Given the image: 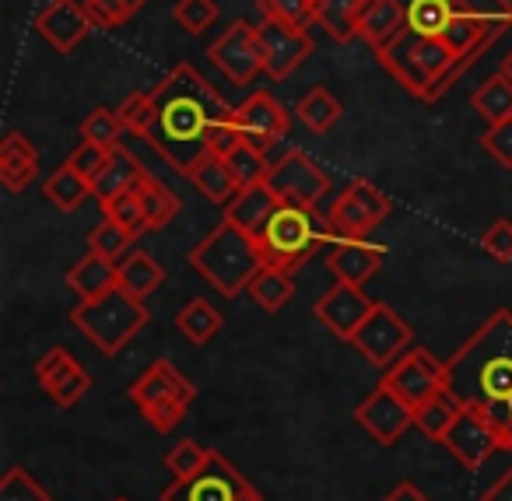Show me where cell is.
Instances as JSON below:
<instances>
[{"instance_id": "obj_1", "label": "cell", "mask_w": 512, "mask_h": 501, "mask_svg": "<svg viewBox=\"0 0 512 501\" xmlns=\"http://www.w3.org/2000/svg\"><path fill=\"white\" fill-rule=\"evenodd\" d=\"M155 127L144 141L179 172L190 176L204 155H228L242 144L235 109L190 64H176L155 88Z\"/></svg>"}, {"instance_id": "obj_2", "label": "cell", "mask_w": 512, "mask_h": 501, "mask_svg": "<svg viewBox=\"0 0 512 501\" xmlns=\"http://www.w3.org/2000/svg\"><path fill=\"white\" fill-rule=\"evenodd\" d=\"M400 8L404 32L446 43L467 71L512 29V0H400Z\"/></svg>"}, {"instance_id": "obj_3", "label": "cell", "mask_w": 512, "mask_h": 501, "mask_svg": "<svg viewBox=\"0 0 512 501\" xmlns=\"http://www.w3.org/2000/svg\"><path fill=\"white\" fill-rule=\"evenodd\" d=\"M446 393L460 407L512 400V309H495L446 361Z\"/></svg>"}, {"instance_id": "obj_4", "label": "cell", "mask_w": 512, "mask_h": 501, "mask_svg": "<svg viewBox=\"0 0 512 501\" xmlns=\"http://www.w3.org/2000/svg\"><path fill=\"white\" fill-rule=\"evenodd\" d=\"M379 67L418 102H439L467 74L453 50L439 39L400 32L390 46L376 53Z\"/></svg>"}, {"instance_id": "obj_5", "label": "cell", "mask_w": 512, "mask_h": 501, "mask_svg": "<svg viewBox=\"0 0 512 501\" xmlns=\"http://www.w3.org/2000/svg\"><path fill=\"white\" fill-rule=\"evenodd\" d=\"M190 270H197L221 298H235L249 288V281L256 277V270L264 267L260 246L249 232H242L232 221L214 225L197 246L186 256Z\"/></svg>"}, {"instance_id": "obj_6", "label": "cell", "mask_w": 512, "mask_h": 501, "mask_svg": "<svg viewBox=\"0 0 512 501\" xmlns=\"http://www.w3.org/2000/svg\"><path fill=\"white\" fill-rule=\"evenodd\" d=\"M330 239H337L327 218L316 214V207H299V204H281L274 211V218L267 221V228L256 235V246L264 256V267H278L295 274L299 267H306L323 246H330Z\"/></svg>"}, {"instance_id": "obj_7", "label": "cell", "mask_w": 512, "mask_h": 501, "mask_svg": "<svg viewBox=\"0 0 512 501\" xmlns=\"http://www.w3.org/2000/svg\"><path fill=\"white\" fill-rule=\"evenodd\" d=\"M151 323V312L141 298H134L130 291L113 288L109 295L95 298V302H81L78 309H71V326L81 330L102 354H120L144 326Z\"/></svg>"}, {"instance_id": "obj_8", "label": "cell", "mask_w": 512, "mask_h": 501, "mask_svg": "<svg viewBox=\"0 0 512 501\" xmlns=\"http://www.w3.org/2000/svg\"><path fill=\"white\" fill-rule=\"evenodd\" d=\"M162 501H264L256 487L228 463L221 452H211V463L190 480H172Z\"/></svg>"}, {"instance_id": "obj_9", "label": "cell", "mask_w": 512, "mask_h": 501, "mask_svg": "<svg viewBox=\"0 0 512 501\" xmlns=\"http://www.w3.org/2000/svg\"><path fill=\"white\" fill-rule=\"evenodd\" d=\"M383 386L418 410L421 403L446 393V361L435 358L428 347H411L390 368H383Z\"/></svg>"}, {"instance_id": "obj_10", "label": "cell", "mask_w": 512, "mask_h": 501, "mask_svg": "<svg viewBox=\"0 0 512 501\" xmlns=\"http://www.w3.org/2000/svg\"><path fill=\"white\" fill-rule=\"evenodd\" d=\"M211 64L225 74L228 85L235 88H246L260 78L264 71V46H260V36H256V25L239 18L232 22L211 46Z\"/></svg>"}, {"instance_id": "obj_11", "label": "cell", "mask_w": 512, "mask_h": 501, "mask_svg": "<svg viewBox=\"0 0 512 501\" xmlns=\"http://www.w3.org/2000/svg\"><path fill=\"white\" fill-rule=\"evenodd\" d=\"M267 186L278 193L281 204L316 207L330 193V176L306 155V151L292 148V151H285V155L271 162Z\"/></svg>"}, {"instance_id": "obj_12", "label": "cell", "mask_w": 512, "mask_h": 501, "mask_svg": "<svg viewBox=\"0 0 512 501\" xmlns=\"http://www.w3.org/2000/svg\"><path fill=\"white\" fill-rule=\"evenodd\" d=\"M390 214V197L379 186L355 179L341 197L334 200L327 221L337 239H369V232Z\"/></svg>"}, {"instance_id": "obj_13", "label": "cell", "mask_w": 512, "mask_h": 501, "mask_svg": "<svg viewBox=\"0 0 512 501\" xmlns=\"http://www.w3.org/2000/svg\"><path fill=\"white\" fill-rule=\"evenodd\" d=\"M411 337H414V333H411V326L404 323V316H397L390 305L376 302L372 316L358 326L355 337H351L348 344L355 347V351L362 354L369 365L390 368L400 354L411 351Z\"/></svg>"}, {"instance_id": "obj_14", "label": "cell", "mask_w": 512, "mask_h": 501, "mask_svg": "<svg viewBox=\"0 0 512 501\" xmlns=\"http://www.w3.org/2000/svg\"><path fill=\"white\" fill-rule=\"evenodd\" d=\"M442 449H449V456L460 459V466L467 470H481L498 449V435L491 431V424L484 421V414L477 407H460L449 424V431L442 435Z\"/></svg>"}, {"instance_id": "obj_15", "label": "cell", "mask_w": 512, "mask_h": 501, "mask_svg": "<svg viewBox=\"0 0 512 501\" xmlns=\"http://www.w3.org/2000/svg\"><path fill=\"white\" fill-rule=\"evenodd\" d=\"M32 29H36V36L43 39L46 46H53L60 57H67V53H74L85 43L95 25L81 0H50V4H43L39 15L32 18Z\"/></svg>"}, {"instance_id": "obj_16", "label": "cell", "mask_w": 512, "mask_h": 501, "mask_svg": "<svg viewBox=\"0 0 512 501\" xmlns=\"http://www.w3.org/2000/svg\"><path fill=\"white\" fill-rule=\"evenodd\" d=\"M256 36H260V46H264V71L274 81L292 78L302 67V60L313 53V36L306 29L274 22V18H264V22L256 25Z\"/></svg>"}, {"instance_id": "obj_17", "label": "cell", "mask_w": 512, "mask_h": 501, "mask_svg": "<svg viewBox=\"0 0 512 501\" xmlns=\"http://www.w3.org/2000/svg\"><path fill=\"white\" fill-rule=\"evenodd\" d=\"M355 421L362 424L379 445H393L404 438L407 428H414V407L400 400L390 386L379 382V386L365 396L362 407L355 410Z\"/></svg>"}, {"instance_id": "obj_18", "label": "cell", "mask_w": 512, "mask_h": 501, "mask_svg": "<svg viewBox=\"0 0 512 501\" xmlns=\"http://www.w3.org/2000/svg\"><path fill=\"white\" fill-rule=\"evenodd\" d=\"M288 113L271 92H253L242 106H235V127L242 141L260 151H271L288 134Z\"/></svg>"}, {"instance_id": "obj_19", "label": "cell", "mask_w": 512, "mask_h": 501, "mask_svg": "<svg viewBox=\"0 0 512 501\" xmlns=\"http://www.w3.org/2000/svg\"><path fill=\"white\" fill-rule=\"evenodd\" d=\"M36 379L57 407H74L92 389V375L78 365V358L67 347H50L36 361Z\"/></svg>"}, {"instance_id": "obj_20", "label": "cell", "mask_w": 512, "mask_h": 501, "mask_svg": "<svg viewBox=\"0 0 512 501\" xmlns=\"http://www.w3.org/2000/svg\"><path fill=\"white\" fill-rule=\"evenodd\" d=\"M372 309H376V302H372V298L365 295L358 284L337 281L334 288H330L327 295H323L320 302L313 305V316L320 319V323L327 326L334 337L351 340L358 326H362L365 319L372 316Z\"/></svg>"}, {"instance_id": "obj_21", "label": "cell", "mask_w": 512, "mask_h": 501, "mask_svg": "<svg viewBox=\"0 0 512 501\" xmlns=\"http://www.w3.org/2000/svg\"><path fill=\"white\" fill-rule=\"evenodd\" d=\"M383 256H386V246L379 242H369V239H337L327 253V267L337 281L344 284H358L365 288V281H372L379 267H383Z\"/></svg>"}, {"instance_id": "obj_22", "label": "cell", "mask_w": 512, "mask_h": 501, "mask_svg": "<svg viewBox=\"0 0 512 501\" xmlns=\"http://www.w3.org/2000/svg\"><path fill=\"white\" fill-rule=\"evenodd\" d=\"M130 400H134L137 410L151 407V403H162V400H183V403H193L197 400V389L193 382L179 372L176 365L169 361H155L141 379L130 386Z\"/></svg>"}, {"instance_id": "obj_23", "label": "cell", "mask_w": 512, "mask_h": 501, "mask_svg": "<svg viewBox=\"0 0 512 501\" xmlns=\"http://www.w3.org/2000/svg\"><path fill=\"white\" fill-rule=\"evenodd\" d=\"M278 207H281L278 193H274L267 183L242 186V190L232 197V204L225 207V221L239 225L242 232H249L256 239V235L267 228V221L274 218V211H278Z\"/></svg>"}, {"instance_id": "obj_24", "label": "cell", "mask_w": 512, "mask_h": 501, "mask_svg": "<svg viewBox=\"0 0 512 501\" xmlns=\"http://www.w3.org/2000/svg\"><path fill=\"white\" fill-rule=\"evenodd\" d=\"M39 165H43V158H39L36 144L22 130H11L0 144V183L11 193H22L39 176Z\"/></svg>"}, {"instance_id": "obj_25", "label": "cell", "mask_w": 512, "mask_h": 501, "mask_svg": "<svg viewBox=\"0 0 512 501\" xmlns=\"http://www.w3.org/2000/svg\"><path fill=\"white\" fill-rule=\"evenodd\" d=\"M404 32V8L400 0H365L358 11V39L369 43L372 53L390 46Z\"/></svg>"}, {"instance_id": "obj_26", "label": "cell", "mask_w": 512, "mask_h": 501, "mask_svg": "<svg viewBox=\"0 0 512 501\" xmlns=\"http://www.w3.org/2000/svg\"><path fill=\"white\" fill-rule=\"evenodd\" d=\"M67 284H71V291L81 298V302H95V298L120 288V270H116V263L102 260V256L85 253L71 270H67Z\"/></svg>"}, {"instance_id": "obj_27", "label": "cell", "mask_w": 512, "mask_h": 501, "mask_svg": "<svg viewBox=\"0 0 512 501\" xmlns=\"http://www.w3.org/2000/svg\"><path fill=\"white\" fill-rule=\"evenodd\" d=\"M190 183L197 186V193L204 200H211L214 207H228L232 204V197L242 190L239 183H235V176H232V169H228V162H225V155H204L197 162V169L190 172Z\"/></svg>"}, {"instance_id": "obj_28", "label": "cell", "mask_w": 512, "mask_h": 501, "mask_svg": "<svg viewBox=\"0 0 512 501\" xmlns=\"http://www.w3.org/2000/svg\"><path fill=\"white\" fill-rule=\"evenodd\" d=\"M144 176H148V172H144V165L120 144V148L109 151L106 169H102L99 179L92 183L95 197L106 200V197H116V193H123V190H137V183H141Z\"/></svg>"}, {"instance_id": "obj_29", "label": "cell", "mask_w": 512, "mask_h": 501, "mask_svg": "<svg viewBox=\"0 0 512 501\" xmlns=\"http://www.w3.org/2000/svg\"><path fill=\"white\" fill-rule=\"evenodd\" d=\"M43 197L50 200L57 211L71 214V211H78V207L85 204L88 197H95V186L88 183V179L81 176L78 169H71V165L64 162L60 169H53L50 176H46Z\"/></svg>"}, {"instance_id": "obj_30", "label": "cell", "mask_w": 512, "mask_h": 501, "mask_svg": "<svg viewBox=\"0 0 512 501\" xmlns=\"http://www.w3.org/2000/svg\"><path fill=\"white\" fill-rule=\"evenodd\" d=\"M116 270H120V288L130 291L134 298H141V302L148 295H155L165 281V270L158 267L155 256L144 253V249H134V253L123 256V260L116 263Z\"/></svg>"}, {"instance_id": "obj_31", "label": "cell", "mask_w": 512, "mask_h": 501, "mask_svg": "<svg viewBox=\"0 0 512 501\" xmlns=\"http://www.w3.org/2000/svg\"><path fill=\"white\" fill-rule=\"evenodd\" d=\"M246 291L260 309L274 316V312H281L295 298V274L278 270V267H260Z\"/></svg>"}, {"instance_id": "obj_32", "label": "cell", "mask_w": 512, "mask_h": 501, "mask_svg": "<svg viewBox=\"0 0 512 501\" xmlns=\"http://www.w3.org/2000/svg\"><path fill=\"white\" fill-rule=\"evenodd\" d=\"M221 323H225V319H221V312L214 309L207 298H193V302H186L183 309L176 312V330L183 333L193 347L211 344V340L218 337Z\"/></svg>"}, {"instance_id": "obj_33", "label": "cell", "mask_w": 512, "mask_h": 501, "mask_svg": "<svg viewBox=\"0 0 512 501\" xmlns=\"http://www.w3.org/2000/svg\"><path fill=\"white\" fill-rule=\"evenodd\" d=\"M365 0H316V25L327 32L334 43L358 39V11Z\"/></svg>"}, {"instance_id": "obj_34", "label": "cell", "mask_w": 512, "mask_h": 501, "mask_svg": "<svg viewBox=\"0 0 512 501\" xmlns=\"http://www.w3.org/2000/svg\"><path fill=\"white\" fill-rule=\"evenodd\" d=\"M295 116H299L302 127H306L309 134H330V130L341 123L344 106H341V99H334V95L327 92V88H313V92L299 99Z\"/></svg>"}, {"instance_id": "obj_35", "label": "cell", "mask_w": 512, "mask_h": 501, "mask_svg": "<svg viewBox=\"0 0 512 501\" xmlns=\"http://www.w3.org/2000/svg\"><path fill=\"white\" fill-rule=\"evenodd\" d=\"M470 106L477 109V116L488 120V127L512 120V81L505 74H491L488 81L477 85V92L470 95Z\"/></svg>"}, {"instance_id": "obj_36", "label": "cell", "mask_w": 512, "mask_h": 501, "mask_svg": "<svg viewBox=\"0 0 512 501\" xmlns=\"http://www.w3.org/2000/svg\"><path fill=\"white\" fill-rule=\"evenodd\" d=\"M137 197H141L148 232H158V228H165L179 214V197L165 183H158L155 176H144L141 183H137Z\"/></svg>"}, {"instance_id": "obj_37", "label": "cell", "mask_w": 512, "mask_h": 501, "mask_svg": "<svg viewBox=\"0 0 512 501\" xmlns=\"http://www.w3.org/2000/svg\"><path fill=\"white\" fill-rule=\"evenodd\" d=\"M134 239L137 235L130 232V228L102 218V225H95L92 235H88V253L102 256V260H109V263H120L127 253H134Z\"/></svg>"}, {"instance_id": "obj_38", "label": "cell", "mask_w": 512, "mask_h": 501, "mask_svg": "<svg viewBox=\"0 0 512 501\" xmlns=\"http://www.w3.org/2000/svg\"><path fill=\"white\" fill-rule=\"evenodd\" d=\"M123 134H127V127H123L120 113L109 106H95L92 113L81 120V141L99 144V148H106V151L120 148Z\"/></svg>"}, {"instance_id": "obj_39", "label": "cell", "mask_w": 512, "mask_h": 501, "mask_svg": "<svg viewBox=\"0 0 512 501\" xmlns=\"http://www.w3.org/2000/svg\"><path fill=\"white\" fill-rule=\"evenodd\" d=\"M225 162H228V169H232V176L239 186L267 183V172H271V158H267V151L253 148V144H246V141H242L239 148L228 151Z\"/></svg>"}, {"instance_id": "obj_40", "label": "cell", "mask_w": 512, "mask_h": 501, "mask_svg": "<svg viewBox=\"0 0 512 501\" xmlns=\"http://www.w3.org/2000/svg\"><path fill=\"white\" fill-rule=\"evenodd\" d=\"M456 410H460V403H456L449 393H439L435 400L421 403V407L414 410V428H418L421 435L432 438V442H442V435H446L449 424H453Z\"/></svg>"}, {"instance_id": "obj_41", "label": "cell", "mask_w": 512, "mask_h": 501, "mask_svg": "<svg viewBox=\"0 0 512 501\" xmlns=\"http://www.w3.org/2000/svg\"><path fill=\"white\" fill-rule=\"evenodd\" d=\"M102 207V218L116 221V225L130 228L134 235L148 232V221H144V207H141V197H137V190H123L116 193V197H106L99 200Z\"/></svg>"}, {"instance_id": "obj_42", "label": "cell", "mask_w": 512, "mask_h": 501, "mask_svg": "<svg viewBox=\"0 0 512 501\" xmlns=\"http://www.w3.org/2000/svg\"><path fill=\"white\" fill-rule=\"evenodd\" d=\"M211 463V449H204V445H197L193 438H183V442H176L169 449V456H165V466H169L172 480H190L197 477L204 466Z\"/></svg>"}, {"instance_id": "obj_43", "label": "cell", "mask_w": 512, "mask_h": 501, "mask_svg": "<svg viewBox=\"0 0 512 501\" xmlns=\"http://www.w3.org/2000/svg\"><path fill=\"white\" fill-rule=\"evenodd\" d=\"M116 113H120L123 127H127V134H137V137H148L151 127H155V99H151V92H134L127 95V99L116 106Z\"/></svg>"}, {"instance_id": "obj_44", "label": "cell", "mask_w": 512, "mask_h": 501, "mask_svg": "<svg viewBox=\"0 0 512 501\" xmlns=\"http://www.w3.org/2000/svg\"><path fill=\"white\" fill-rule=\"evenodd\" d=\"M260 15L295 29H309L316 25V0H260Z\"/></svg>"}, {"instance_id": "obj_45", "label": "cell", "mask_w": 512, "mask_h": 501, "mask_svg": "<svg viewBox=\"0 0 512 501\" xmlns=\"http://www.w3.org/2000/svg\"><path fill=\"white\" fill-rule=\"evenodd\" d=\"M172 18H176L183 32L200 36V32L211 29V25L218 22V4H214V0H176Z\"/></svg>"}, {"instance_id": "obj_46", "label": "cell", "mask_w": 512, "mask_h": 501, "mask_svg": "<svg viewBox=\"0 0 512 501\" xmlns=\"http://www.w3.org/2000/svg\"><path fill=\"white\" fill-rule=\"evenodd\" d=\"M0 501H50L46 487L32 477L22 466H11L4 477H0Z\"/></svg>"}, {"instance_id": "obj_47", "label": "cell", "mask_w": 512, "mask_h": 501, "mask_svg": "<svg viewBox=\"0 0 512 501\" xmlns=\"http://www.w3.org/2000/svg\"><path fill=\"white\" fill-rule=\"evenodd\" d=\"M481 249L495 263H512V221L509 218L491 221V225L484 228V235H481Z\"/></svg>"}, {"instance_id": "obj_48", "label": "cell", "mask_w": 512, "mask_h": 501, "mask_svg": "<svg viewBox=\"0 0 512 501\" xmlns=\"http://www.w3.org/2000/svg\"><path fill=\"white\" fill-rule=\"evenodd\" d=\"M106 162H109V151L99 148V144H88V141H81L78 148L67 155V165H71V169H78L88 183H95V179H99V172L106 169Z\"/></svg>"}, {"instance_id": "obj_49", "label": "cell", "mask_w": 512, "mask_h": 501, "mask_svg": "<svg viewBox=\"0 0 512 501\" xmlns=\"http://www.w3.org/2000/svg\"><path fill=\"white\" fill-rule=\"evenodd\" d=\"M481 148L495 158L502 169H512V120L495 123L481 134Z\"/></svg>"}, {"instance_id": "obj_50", "label": "cell", "mask_w": 512, "mask_h": 501, "mask_svg": "<svg viewBox=\"0 0 512 501\" xmlns=\"http://www.w3.org/2000/svg\"><path fill=\"white\" fill-rule=\"evenodd\" d=\"M81 4H85L95 29H120V25H127L134 18L120 0H81Z\"/></svg>"}, {"instance_id": "obj_51", "label": "cell", "mask_w": 512, "mask_h": 501, "mask_svg": "<svg viewBox=\"0 0 512 501\" xmlns=\"http://www.w3.org/2000/svg\"><path fill=\"white\" fill-rule=\"evenodd\" d=\"M484 414V421L491 424V431L498 435L505 452H512V400H488L477 407Z\"/></svg>"}, {"instance_id": "obj_52", "label": "cell", "mask_w": 512, "mask_h": 501, "mask_svg": "<svg viewBox=\"0 0 512 501\" xmlns=\"http://www.w3.org/2000/svg\"><path fill=\"white\" fill-rule=\"evenodd\" d=\"M186 410H190V403H183V400H162V403H151V407H144L141 414H144V421L151 424L155 431H172L179 421L186 417Z\"/></svg>"}, {"instance_id": "obj_53", "label": "cell", "mask_w": 512, "mask_h": 501, "mask_svg": "<svg viewBox=\"0 0 512 501\" xmlns=\"http://www.w3.org/2000/svg\"><path fill=\"white\" fill-rule=\"evenodd\" d=\"M481 501H512V466L481 494Z\"/></svg>"}, {"instance_id": "obj_54", "label": "cell", "mask_w": 512, "mask_h": 501, "mask_svg": "<svg viewBox=\"0 0 512 501\" xmlns=\"http://www.w3.org/2000/svg\"><path fill=\"white\" fill-rule=\"evenodd\" d=\"M383 501H432V498H428V494H421L418 487L411 484V480H400V484L393 487V491L386 494Z\"/></svg>"}, {"instance_id": "obj_55", "label": "cell", "mask_w": 512, "mask_h": 501, "mask_svg": "<svg viewBox=\"0 0 512 501\" xmlns=\"http://www.w3.org/2000/svg\"><path fill=\"white\" fill-rule=\"evenodd\" d=\"M498 74H505V78L512 81V50H509V53H505V57H502V64H498Z\"/></svg>"}, {"instance_id": "obj_56", "label": "cell", "mask_w": 512, "mask_h": 501, "mask_svg": "<svg viewBox=\"0 0 512 501\" xmlns=\"http://www.w3.org/2000/svg\"><path fill=\"white\" fill-rule=\"evenodd\" d=\"M120 4H123V8L130 11V15H137V11H141L144 4H148V0H120Z\"/></svg>"}, {"instance_id": "obj_57", "label": "cell", "mask_w": 512, "mask_h": 501, "mask_svg": "<svg viewBox=\"0 0 512 501\" xmlns=\"http://www.w3.org/2000/svg\"><path fill=\"white\" fill-rule=\"evenodd\" d=\"M113 501H127V498H113Z\"/></svg>"}]
</instances>
